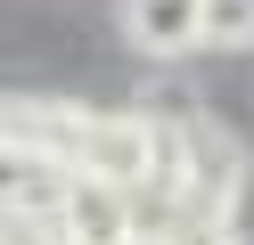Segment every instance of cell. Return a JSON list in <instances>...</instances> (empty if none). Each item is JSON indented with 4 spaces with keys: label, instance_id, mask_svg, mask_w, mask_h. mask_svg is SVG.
<instances>
[{
    "label": "cell",
    "instance_id": "3957f363",
    "mask_svg": "<svg viewBox=\"0 0 254 245\" xmlns=\"http://www.w3.org/2000/svg\"><path fill=\"white\" fill-rule=\"evenodd\" d=\"M0 139L17 147V155H33L41 172L74 180L82 139H90V106H74V98H41V90H8V98H0Z\"/></svg>",
    "mask_w": 254,
    "mask_h": 245
},
{
    "label": "cell",
    "instance_id": "8992f818",
    "mask_svg": "<svg viewBox=\"0 0 254 245\" xmlns=\"http://www.w3.org/2000/svg\"><path fill=\"white\" fill-rule=\"evenodd\" d=\"M58 188H66L58 172H41L33 155H17V147L0 139V212H50Z\"/></svg>",
    "mask_w": 254,
    "mask_h": 245
},
{
    "label": "cell",
    "instance_id": "7a4b0ae2",
    "mask_svg": "<svg viewBox=\"0 0 254 245\" xmlns=\"http://www.w3.org/2000/svg\"><path fill=\"white\" fill-rule=\"evenodd\" d=\"M82 180H107V188L139 196V188H172V114L148 106H115V114H90V139H82Z\"/></svg>",
    "mask_w": 254,
    "mask_h": 245
},
{
    "label": "cell",
    "instance_id": "5b68a950",
    "mask_svg": "<svg viewBox=\"0 0 254 245\" xmlns=\"http://www.w3.org/2000/svg\"><path fill=\"white\" fill-rule=\"evenodd\" d=\"M123 41L139 49V57H189L197 41V0H123Z\"/></svg>",
    "mask_w": 254,
    "mask_h": 245
},
{
    "label": "cell",
    "instance_id": "52a82bcc",
    "mask_svg": "<svg viewBox=\"0 0 254 245\" xmlns=\"http://www.w3.org/2000/svg\"><path fill=\"white\" fill-rule=\"evenodd\" d=\"M197 41L205 49H254V0H197Z\"/></svg>",
    "mask_w": 254,
    "mask_h": 245
},
{
    "label": "cell",
    "instance_id": "277c9868",
    "mask_svg": "<svg viewBox=\"0 0 254 245\" xmlns=\"http://www.w3.org/2000/svg\"><path fill=\"white\" fill-rule=\"evenodd\" d=\"M50 237H58V245H139L131 196L74 172L66 188H58V204H50Z\"/></svg>",
    "mask_w": 254,
    "mask_h": 245
},
{
    "label": "cell",
    "instance_id": "9c48e42d",
    "mask_svg": "<svg viewBox=\"0 0 254 245\" xmlns=\"http://www.w3.org/2000/svg\"><path fill=\"white\" fill-rule=\"evenodd\" d=\"M181 245H246V237H238V229H189Z\"/></svg>",
    "mask_w": 254,
    "mask_h": 245
},
{
    "label": "cell",
    "instance_id": "ba28073f",
    "mask_svg": "<svg viewBox=\"0 0 254 245\" xmlns=\"http://www.w3.org/2000/svg\"><path fill=\"white\" fill-rule=\"evenodd\" d=\"M0 245H58L50 212H0Z\"/></svg>",
    "mask_w": 254,
    "mask_h": 245
},
{
    "label": "cell",
    "instance_id": "6da1fadb",
    "mask_svg": "<svg viewBox=\"0 0 254 245\" xmlns=\"http://www.w3.org/2000/svg\"><path fill=\"white\" fill-rule=\"evenodd\" d=\"M246 139H238L221 114L181 106L172 114V196H181L189 229H230L238 196H246Z\"/></svg>",
    "mask_w": 254,
    "mask_h": 245
}]
</instances>
